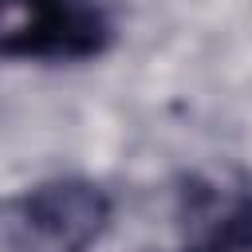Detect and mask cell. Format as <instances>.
<instances>
[{"label": "cell", "mask_w": 252, "mask_h": 252, "mask_svg": "<svg viewBox=\"0 0 252 252\" xmlns=\"http://www.w3.org/2000/svg\"><path fill=\"white\" fill-rule=\"evenodd\" d=\"M118 43L106 0H0L4 63H87Z\"/></svg>", "instance_id": "cell-2"}, {"label": "cell", "mask_w": 252, "mask_h": 252, "mask_svg": "<svg viewBox=\"0 0 252 252\" xmlns=\"http://www.w3.org/2000/svg\"><path fill=\"white\" fill-rule=\"evenodd\" d=\"M177 252H252V177L193 173L177 189Z\"/></svg>", "instance_id": "cell-3"}, {"label": "cell", "mask_w": 252, "mask_h": 252, "mask_svg": "<svg viewBox=\"0 0 252 252\" xmlns=\"http://www.w3.org/2000/svg\"><path fill=\"white\" fill-rule=\"evenodd\" d=\"M114 224V197L94 177H43L8 201L0 240L8 252H94Z\"/></svg>", "instance_id": "cell-1"}]
</instances>
